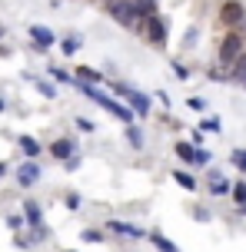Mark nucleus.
<instances>
[{"instance_id":"9d476101","label":"nucleus","mask_w":246,"mask_h":252,"mask_svg":"<svg viewBox=\"0 0 246 252\" xmlns=\"http://www.w3.org/2000/svg\"><path fill=\"white\" fill-rule=\"evenodd\" d=\"M233 183H236V179L223 176L220 169H213V173L207 176V189H210V196H230V192H233Z\"/></svg>"},{"instance_id":"79ce46f5","label":"nucleus","mask_w":246,"mask_h":252,"mask_svg":"<svg viewBox=\"0 0 246 252\" xmlns=\"http://www.w3.org/2000/svg\"><path fill=\"white\" fill-rule=\"evenodd\" d=\"M3 110H7V100H3V96H0V113H3Z\"/></svg>"},{"instance_id":"20e7f679","label":"nucleus","mask_w":246,"mask_h":252,"mask_svg":"<svg viewBox=\"0 0 246 252\" xmlns=\"http://www.w3.org/2000/svg\"><path fill=\"white\" fill-rule=\"evenodd\" d=\"M137 33H140L150 47H156V50H163L167 47V37H170V24H167V17H150V20H143L140 27H137Z\"/></svg>"},{"instance_id":"c756f323","label":"nucleus","mask_w":246,"mask_h":252,"mask_svg":"<svg viewBox=\"0 0 246 252\" xmlns=\"http://www.w3.org/2000/svg\"><path fill=\"white\" fill-rule=\"evenodd\" d=\"M210 163H213V153L203 150V146H196V159H193V166H200V169H203V166H210Z\"/></svg>"},{"instance_id":"bb28decb","label":"nucleus","mask_w":246,"mask_h":252,"mask_svg":"<svg viewBox=\"0 0 246 252\" xmlns=\"http://www.w3.org/2000/svg\"><path fill=\"white\" fill-rule=\"evenodd\" d=\"M64 206H67V209H70V213H77L80 206H83V196H80L77 189H70V192H67V196H64Z\"/></svg>"},{"instance_id":"423d86ee","label":"nucleus","mask_w":246,"mask_h":252,"mask_svg":"<svg viewBox=\"0 0 246 252\" xmlns=\"http://www.w3.org/2000/svg\"><path fill=\"white\" fill-rule=\"evenodd\" d=\"M106 232H110V236H120V239H130V242H140V239L150 236L146 229L133 226V222H127V219H106Z\"/></svg>"},{"instance_id":"e433bc0d","label":"nucleus","mask_w":246,"mask_h":252,"mask_svg":"<svg viewBox=\"0 0 246 252\" xmlns=\"http://www.w3.org/2000/svg\"><path fill=\"white\" fill-rule=\"evenodd\" d=\"M193 219H196V222H210L213 216H210V209H203V206H196V209H193Z\"/></svg>"},{"instance_id":"f03ea898","label":"nucleus","mask_w":246,"mask_h":252,"mask_svg":"<svg viewBox=\"0 0 246 252\" xmlns=\"http://www.w3.org/2000/svg\"><path fill=\"white\" fill-rule=\"evenodd\" d=\"M243 50H246L243 30H226V33L220 37V43H216V63H220V66H230Z\"/></svg>"},{"instance_id":"39448f33","label":"nucleus","mask_w":246,"mask_h":252,"mask_svg":"<svg viewBox=\"0 0 246 252\" xmlns=\"http://www.w3.org/2000/svg\"><path fill=\"white\" fill-rule=\"evenodd\" d=\"M243 17H246V7L243 0H226L216 13V20H220L226 30H243Z\"/></svg>"},{"instance_id":"2f4dec72","label":"nucleus","mask_w":246,"mask_h":252,"mask_svg":"<svg viewBox=\"0 0 246 252\" xmlns=\"http://www.w3.org/2000/svg\"><path fill=\"white\" fill-rule=\"evenodd\" d=\"M73 123H77V129H80V133H93V129H97V123H93L90 116H77Z\"/></svg>"},{"instance_id":"6e6552de","label":"nucleus","mask_w":246,"mask_h":252,"mask_svg":"<svg viewBox=\"0 0 246 252\" xmlns=\"http://www.w3.org/2000/svg\"><path fill=\"white\" fill-rule=\"evenodd\" d=\"M27 33H30V50H34V53H47L53 43H57V37H53L47 27H40V24H30Z\"/></svg>"},{"instance_id":"f3484780","label":"nucleus","mask_w":246,"mask_h":252,"mask_svg":"<svg viewBox=\"0 0 246 252\" xmlns=\"http://www.w3.org/2000/svg\"><path fill=\"white\" fill-rule=\"evenodd\" d=\"M173 153H176V159H180L183 166H193V159H196V146L193 143H176Z\"/></svg>"},{"instance_id":"c03bdc74","label":"nucleus","mask_w":246,"mask_h":252,"mask_svg":"<svg viewBox=\"0 0 246 252\" xmlns=\"http://www.w3.org/2000/svg\"><path fill=\"white\" fill-rule=\"evenodd\" d=\"M243 90H246V80H243Z\"/></svg>"},{"instance_id":"72a5a7b5","label":"nucleus","mask_w":246,"mask_h":252,"mask_svg":"<svg viewBox=\"0 0 246 252\" xmlns=\"http://www.w3.org/2000/svg\"><path fill=\"white\" fill-rule=\"evenodd\" d=\"M80 166H83V156H80V153H77V156H70V159H67V163H64V169H67V173H77Z\"/></svg>"},{"instance_id":"f704fd0d","label":"nucleus","mask_w":246,"mask_h":252,"mask_svg":"<svg viewBox=\"0 0 246 252\" xmlns=\"http://www.w3.org/2000/svg\"><path fill=\"white\" fill-rule=\"evenodd\" d=\"M196 37H200V30H196V27H190V30H186V37H183V47H186V50H193Z\"/></svg>"},{"instance_id":"4be33fe9","label":"nucleus","mask_w":246,"mask_h":252,"mask_svg":"<svg viewBox=\"0 0 246 252\" xmlns=\"http://www.w3.org/2000/svg\"><path fill=\"white\" fill-rule=\"evenodd\" d=\"M27 80H30V83H34V87H37L40 93L47 96V100H57V90H53V83H47V80H40V76H30V73H27Z\"/></svg>"},{"instance_id":"f8f14e48","label":"nucleus","mask_w":246,"mask_h":252,"mask_svg":"<svg viewBox=\"0 0 246 252\" xmlns=\"http://www.w3.org/2000/svg\"><path fill=\"white\" fill-rule=\"evenodd\" d=\"M73 80H77V83H93V87H100V83H104V73L93 70V66H77V70H73Z\"/></svg>"},{"instance_id":"a19ab883","label":"nucleus","mask_w":246,"mask_h":252,"mask_svg":"<svg viewBox=\"0 0 246 252\" xmlns=\"http://www.w3.org/2000/svg\"><path fill=\"white\" fill-rule=\"evenodd\" d=\"M236 216H246V202H243V206H236Z\"/></svg>"},{"instance_id":"ea45409f","label":"nucleus","mask_w":246,"mask_h":252,"mask_svg":"<svg viewBox=\"0 0 246 252\" xmlns=\"http://www.w3.org/2000/svg\"><path fill=\"white\" fill-rule=\"evenodd\" d=\"M7 173H10V166H7V163H0V176H7Z\"/></svg>"},{"instance_id":"58836bf2","label":"nucleus","mask_w":246,"mask_h":252,"mask_svg":"<svg viewBox=\"0 0 246 252\" xmlns=\"http://www.w3.org/2000/svg\"><path fill=\"white\" fill-rule=\"evenodd\" d=\"M190 143H193V146H200V143H203V129H193V136H190Z\"/></svg>"},{"instance_id":"1a4fd4ad","label":"nucleus","mask_w":246,"mask_h":252,"mask_svg":"<svg viewBox=\"0 0 246 252\" xmlns=\"http://www.w3.org/2000/svg\"><path fill=\"white\" fill-rule=\"evenodd\" d=\"M53 156V159H57V163H67V159H70V156H77V139H70V136H57L50 143V150H47Z\"/></svg>"},{"instance_id":"a18cd8bd","label":"nucleus","mask_w":246,"mask_h":252,"mask_svg":"<svg viewBox=\"0 0 246 252\" xmlns=\"http://www.w3.org/2000/svg\"><path fill=\"white\" fill-rule=\"evenodd\" d=\"M243 179H246V173H243Z\"/></svg>"},{"instance_id":"a878e982","label":"nucleus","mask_w":246,"mask_h":252,"mask_svg":"<svg viewBox=\"0 0 246 252\" xmlns=\"http://www.w3.org/2000/svg\"><path fill=\"white\" fill-rule=\"evenodd\" d=\"M200 129H203V133H216V136H220V133H223L220 116H207V120H200Z\"/></svg>"},{"instance_id":"cd10ccee","label":"nucleus","mask_w":246,"mask_h":252,"mask_svg":"<svg viewBox=\"0 0 246 252\" xmlns=\"http://www.w3.org/2000/svg\"><path fill=\"white\" fill-rule=\"evenodd\" d=\"M230 196H233L236 206H243V202H246V179H236V183H233V192H230Z\"/></svg>"},{"instance_id":"f257e3e1","label":"nucleus","mask_w":246,"mask_h":252,"mask_svg":"<svg viewBox=\"0 0 246 252\" xmlns=\"http://www.w3.org/2000/svg\"><path fill=\"white\" fill-rule=\"evenodd\" d=\"M110 93L123 96V103H127V106L140 116V120H146V116L153 113V100H150L143 90H133L130 83H123V80H110Z\"/></svg>"},{"instance_id":"2eb2a0df","label":"nucleus","mask_w":246,"mask_h":252,"mask_svg":"<svg viewBox=\"0 0 246 252\" xmlns=\"http://www.w3.org/2000/svg\"><path fill=\"white\" fill-rule=\"evenodd\" d=\"M226 70H230V83H240V87H243V80H246V50L240 53Z\"/></svg>"},{"instance_id":"aec40b11","label":"nucleus","mask_w":246,"mask_h":252,"mask_svg":"<svg viewBox=\"0 0 246 252\" xmlns=\"http://www.w3.org/2000/svg\"><path fill=\"white\" fill-rule=\"evenodd\" d=\"M27 232H30V236H27V242H30V246H40V242H47V239H50V229H47V222H43V226L27 229Z\"/></svg>"},{"instance_id":"7ed1b4c3","label":"nucleus","mask_w":246,"mask_h":252,"mask_svg":"<svg viewBox=\"0 0 246 252\" xmlns=\"http://www.w3.org/2000/svg\"><path fill=\"white\" fill-rule=\"evenodd\" d=\"M104 10L110 20H117L120 27H127V30H137L143 24L140 17H137V7H133V0H104Z\"/></svg>"},{"instance_id":"0eeeda50","label":"nucleus","mask_w":246,"mask_h":252,"mask_svg":"<svg viewBox=\"0 0 246 252\" xmlns=\"http://www.w3.org/2000/svg\"><path fill=\"white\" fill-rule=\"evenodd\" d=\"M13 176H17V186H20V189H30V186H37V183H40L43 169H40L37 159H27V163L17 166V173H13Z\"/></svg>"},{"instance_id":"b1692460","label":"nucleus","mask_w":246,"mask_h":252,"mask_svg":"<svg viewBox=\"0 0 246 252\" xmlns=\"http://www.w3.org/2000/svg\"><path fill=\"white\" fill-rule=\"evenodd\" d=\"M80 47H83V43H80V37H64V40H60V53H64V57H73Z\"/></svg>"},{"instance_id":"dca6fc26","label":"nucleus","mask_w":246,"mask_h":252,"mask_svg":"<svg viewBox=\"0 0 246 252\" xmlns=\"http://www.w3.org/2000/svg\"><path fill=\"white\" fill-rule=\"evenodd\" d=\"M146 239L153 242V249H156V252H180V246H176V242H170L167 236H163V232H156V229L150 232V236H146Z\"/></svg>"},{"instance_id":"37998d69","label":"nucleus","mask_w":246,"mask_h":252,"mask_svg":"<svg viewBox=\"0 0 246 252\" xmlns=\"http://www.w3.org/2000/svg\"><path fill=\"white\" fill-rule=\"evenodd\" d=\"M67 252H77V249H67Z\"/></svg>"},{"instance_id":"4c0bfd02","label":"nucleus","mask_w":246,"mask_h":252,"mask_svg":"<svg viewBox=\"0 0 246 252\" xmlns=\"http://www.w3.org/2000/svg\"><path fill=\"white\" fill-rule=\"evenodd\" d=\"M156 100L163 103V110H167V106H170V93H167V90H156Z\"/></svg>"},{"instance_id":"c9c22d12","label":"nucleus","mask_w":246,"mask_h":252,"mask_svg":"<svg viewBox=\"0 0 246 252\" xmlns=\"http://www.w3.org/2000/svg\"><path fill=\"white\" fill-rule=\"evenodd\" d=\"M186 106H190V110H196V113H203V110H207V100H203V96H190V100H186Z\"/></svg>"},{"instance_id":"7c9ffc66","label":"nucleus","mask_w":246,"mask_h":252,"mask_svg":"<svg viewBox=\"0 0 246 252\" xmlns=\"http://www.w3.org/2000/svg\"><path fill=\"white\" fill-rule=\"evenodd\" d=\"M230 163H233L240 173H246V150H233L230 153Z\"/></svg>"},{"instance_id":"ddd939ff","label":"nucleus","mask_w":246,"mask_h":252,"mask_svg":"<svg viewBox=\"0 0 246 252\" xmlns=\"http://www.w3.org/2000/svg\"><path fill=\"white\" fill-rule=\"evenodd\" d=\"M17 146H20V153H24L27 159H37L40 153H43L40 139H34V136H17Z\"/></svg>"},{"instance_id":"6ab92c4d","label":"nucleus","mask_w":246,"mask_h":252,"mask_svg":"<svg viewBox=\"0 0 246 252\" xmlns=\"http://www.w3.org/2000/svg\"><path fill=\"white\" fill-rule=\"evenodd\" d=\"M133 7H137V17H140V20L156 17V0H133Z\"/></svg>"},{"instance_id":"a211bd4d","label":"nucleus","mask_w":246,"mask_h":252,"mask_svg":"<svg viewBox=\"0 0 246 252\" xmlns=\"http://www.w3.org/2000/svg\"><path fill=\"white\" fill-rule=\"evenodd\" d=\"M47 73H50V80H53V83H73V87H77L73 73H67L64 66H57V63H50V66H47Z\"/></svg>"},{"instance_id":"5701e85b","label":"nucleus","mask_w":246,"mask_h":252,"mask_svg":"<svg viewBox=\"0 0 246 252\" xmlns=\"http://www.w3.org/2000/svg\"><path fill=\"white\" fill-rule=\"evenodd\" d=\"M80 239L83 242H93V246H100V242H106V229H83V232H80Z\"/></svg>"},{"instance_id":"473e14b6","label":"nucleus","mask_w":246,"mask_h":252,"mask_svg":"<svg viewBox=\"0 0 246 252\" xmlns=\"http://www.w3.org/2000/svg\"><path fill=\"white\" fill-rule=\"evenodd\" d=\"M173 73H176V80H190V70L183 60H173Z\"/></svg>"},{"instance_id":"9b49d317","label":"nucleus","mask_w":246,"mask_h":252,"mask_svg":"<svg viewBox=\"0 0 246 252\" xmlns=\"http://www.w3.org/2000/svg\"><path fill=\"white\" fill-rule=\"evenodd\" d=\"M24 219H27V229L43 226V206L37 199H24Z\"/></svg>"},{"instance_id":"4468645a","label":"nucleus","mask_w":246,"mask_h":252,"mask_svg":"<svg viewBox=\"0 0 246 252\" xmlns=\"http://www.w3.org/2000/svg\"><path fill=\"white\" fill-rule=\"evenodd\" d=\"M173 179H176V186L186 189V192H196V189H200V179H196L190 169H173Z\"/></svg>"},{"instance_id":"c85d7f7f","label":"nucleus","mask_w":246,"mask_h":252,"mask_svg":"<svg viewBox=\"0 0 246 252\" xmlns=\"http://www.w3.org/2000/svg\"><path fill=\"white\" fill-rule=\"evenodd\" d=\"M7 226H10L13 232H24V229H27V219H24V213H10V216H7Z\"/></svg>"},{"instance_id":"393cba45","label":"nucleus","mask_w":246,"mask_h":252,"mask_svg":"<svg viewBox=\"0 0 246 252\" xmlns=\"http://www.w3.org/2000/svg\"><path fill=\"white\" fill-rule=\"evenodd\" d=\"M207 76L213 80V83H230V70H226V66H220V63H213Z\"/></svg>"},{"instance_id":"412c9836","label":"nucleus","mask_w":246,"mask_h":252,"mask_svg":"<svg viewBox=\"0 0 246 252\" xmlns=\"http://www.w3.org/2000/svg\"><path fill=\"white\" fill-rule=\"evenodd\" d=\"M127 143H130V146H133L137 153L143 150V143H146V139H143V129H140V126H133V123L127 126Z\"/></svg>"}]
</instances>
